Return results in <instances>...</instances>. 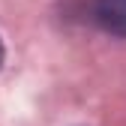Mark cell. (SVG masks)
<instances>
[{
  "label": "cell",
  "instance_id": "cell-1",
  "mask_svg": "<svg viewBox=\"0 0 126 126\" xmlns=\"http://www.w3.org/2000/svg\"><path fill=\"white\" fill-rule=\"evenodd\" d=\"M93 18L105 33L126 39V0H93Z\"/></svg>",
  "mask_w": 126,
  "mask_h": 126
},
{
  "label": "cell",
  "instance_id": "cell-2",
  "mask_svg": "<svg viewBox=\"0 0 126 126\" xmlns=\"http://www.w3.org/2000/svg\"><path fill=\"white\" fill-rule=\"evenodd\" d=\"M0 66H3V42H0Z\"/></svg>",
  "mask_w": 126,
  "mask_h": 126
}]
</instances>
